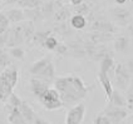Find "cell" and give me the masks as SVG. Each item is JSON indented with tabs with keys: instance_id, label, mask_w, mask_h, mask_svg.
Listing matches in <instances>:
<instances>
[{
	"instance_id": "obj_5",
	"label": "cell",
	"mask_w": 133,
	"mask_h": 124,
	"mask_svg": "<svg viewBox=\"0 0 133 124\" xmlns=\"http://www.w3.org/2000/svg\"><path fill=\"white\" fill-rule=\"evenodd\" d=\"M102 113L109 118L113 124H121L128 115L127 108H124V107H116V105H112L111 103L104 108Z\"/></svg>"
},
{
	"instance_id": "obj_45",
	"label": "cell",
	"mask_w": 133,
	"mask_h": 124,
	"mask_svg": "<svg viewBox=\"0 0 133 124\" xmlns=\"http://www.w3.org/2000/svg\"><path fill=\"white\" fill-rule=\"evenodd\" d=\"M14 0H5V4H13Z\"/></svg>"
},
{
	"instance_id": "obj_6",
	"label": "cell",
	"mask_w": 133,
	"mask_h": 124,
	"mask_svg": "<svg viewBox=\"0 0 133 124\" xmlns=\"http://www.w3.org/2000/svg\"><path fill=\"white\" fill-rule=\"evenodd\" d=\"M85 104L78 103L74 107H72L68 110V114L65 117V124H82L85 115Z\"/></svg>"
},
{
	"instance_id": "obj_1",
	"label": "cell",
	"mask_w": 133,
	"mask_h": 124,
	"mask_svg": "<svg viewBox=\"0 0 133 124\" xmlns=\"http://www.w3.org/2000/svg\"><path fill=\"white\" fill-rule=\"evenodd\" d=\"M54 88L58 90L64 105L81 103V100H83L88 95L89 92V88L78 75L58 77L54 80Z\"/></svg>"
},
{
	"instance_id": "obj_48",
	"label": "cell",
	"mask_w": 133,
	"mask_h": 124,
	"mask_svg": "<svg viewBox=\"0 0 133 124\" xmlns=\"http://www.w3.org/2000/svg\"><path fill=\"white\" fill-rule=\"evenodd\" d=\"M132 124H133V115H132Z\"/></svg>"
},
{
	"instance_id": "obj_33",
	"label": "cell",
	"mask_w": 133,
	"mask_h": 124,
	"mask_svg": "<svg viewBox=\"0 0 133 124\" xmlns=\"http://www.w3.org/2000/svg\"><path fill=\"white\" fill-rule=\"evenodd\" d=\"M59 44V42H58V39L55 37H53L52 34L49 35V37L46 38V40H45V44H44V48L45 49H48V50H53L54 51V49L57 48V45Z\"/></svg>"
},
{
	"instance_id": "obj_49",
	"label": "cell",
	"mask_w": 133,
	"mask_h": 124,
	"mask_svg": "<svg viewBox=\"0 0 133 124\" xmlns=\"http://www.w3.org/2000/svg\"><path fill=\"white\" fill-rule=\"evenodd\" d=\"M1 1H3V0H0V3H1Z\"/></svg>"
},
{
	"instance_id": "obj_34",
	"label": "cell",
	"mask_w": 133,
	"mask_h": 124,
	"mask_svg": "<svg viewBox=\"0 0 133 124\" xmlns=\"http://www.w3.org/2000/svg\"><path fill=\"white\" fill-rule=\"evenodd\" d=\"M9 25H10V22L5 13H0V35L9 29Z\"/></svg>"
},
{
	"instance_id": "obj_19",
	"label": "cell",
	"mask_w": 133,
	"mask_h": 124,
	"mask_svg": "<svg viewBox=\"0 0 133 124\" xmlns=\"http://www.w3.org/2000/svg\"><path fill=\"white\" fill-rule=\"evenodd\" d=\"M50 61H52V58H50V57H44V58L37 60L33 65L30 66V73L33 74L34 77H39V75L42 74V72L48 66V64H49Z\"/></svg>"
},
{
	"instance_id": "obj_40",
	"label": "cell",
	"mask_w": 133,
	"mask_h": 124,
	"mask_svg": "<svg viewBox=\"0 0 133 124\" xmlns=\"http://www.w3.org/2000/svg\"><path fill=\"white\" fill-rule=\"evenodd\" d=\"M127 69H128V72L133 75V58L128 60V63H127Z\"/></svg>"
},
{
	"instance_id": "obj_24",
	"label": "cell",
	"mask_w": 133,
	"mask_h": 124,
	"mask_svg": "<svg viewBox=\"0 0 133 124\" xmlns=\"http://www.w3.org/2000/svg\"><path fill=\"white\" fill-rule=\"evenodd\" d=\"M70 26L73 29H77V30H82L84 29L88 24V20L84 15H81V14H74L72 18H70Z\"/></svg>"
},
{
	"instance_id": "obj_10",
	"label": "cell",
	"mask_w": 133,
	"mask_h": 124,
	"mask_svg": "<svg viewBox=\"0 0 133 124\" xmlns=\"http://www.w3.org/2000/svg\"><path fill=\"white\" fill-rule=\"evenodd\" d=\"M22 43H24V37H23V31L20 24L14 25L10 28V34H9V39L6 43V48H14V46H19Z\"/></svg>"
},
{
	"instance_id": "obj_11",
	"label": "cell",
	"mask_w": 133,
	"mask_h": 124,
	"mask_svg": "<svg viewBox=\"0 0 133 124\" xmlns=\"http://www.w3.org/2000/svg\"><path fill=\"white\" fill-rule=\"evenodd\" d=\"M0 78L4 79V80H6L9 84H11L15 88L16 84H18V80H19V70L15 66L9 65L3 72H0Z\"/></svg>"
},
{
	"instance_id": "obj_17",
	"label": "cell",
	"mask_w": 133,
	"mask_h": 124,
	"mask_svg": "<svg viewBox=\"0 0 133 124\" xmlns=\"http://www.w3.org/2000/svg\"><path fill=\"white\" fill-rule=\"evenodd\" d=\"M9 108V113H8V122L10 124H28V122L25 120V118L23 117L22 112L19 108Z\"/></svg>"
},
{
	"instance_id": "obj_7",
	"label": "cell",
	"mask_w": 133,
	"mask_h": 124,
	"mask_svg": "<svg viewBox=\"0 0 133 124\" xmlns=\"http://www.w3.org/2000/svg\"><path fill=\"white\" fill-rule=\"evenodd\" d=\"M89 28L92 31H104V33H111V34H116L118 29L117 26L112 22L104 20V19H94L92 20Z\"/></svg>"
},
{
	"instance_id": "obj_46",
	"label": "cell",
	"mask_w": 133,
	"mask_h": 124,
	"mask_svg": "<svg viewBox=\"0 0 133 124\" xmlns=\"http://www.w3.org/2000/svg\"><path fill=\"white\" fill-rule=\"evenodd\" d=\"M0 124H5V122H4V118L0 115Z\"/></svg>"
},
{
	"instance_id": "obj_8",
	"label": "cell",
	"mask_w": 133,
	"mask_h": 124,
	"mask_svg": "<svg viewBox=\"0 0 133 124\" xmlns=\"http://www.w3.org/2000/svg\"><path fill=\"white\" fill-rule=\"evenodd\" d=\"M111 14L113 16V19L116 20V23H118L119 25L126 26L131 22V13L129 10H127L123 6H116L111 9Z\"/></svg>"
},
{
	"instance_id": "obj_25",
	"label": "cell",
	"mask_w": 133,
	"mask_h": 124,
	"mask_svg": "<svg viewBox=\"0 0 133 124\" xmlns=\"http://www.w3.org/2000/svg\"><path fill=\"white\" fill-rule=\"evenodd\" d=\"M129 48V39L127 37H117L114 38V49L118 53H126Z\"/></svg>"
},
{
	"instance_id": "obj_42",
	"label": "cell",
	"mask_w": 133,
	"mask_h": 124,
	"mask_svg": "<svg viewBox=\"0 0 133 124\" xmlns=\"http://www.w3.org/2000/svg\"><path fill=\"white\" fill-rule=\"evenodd\" d=\"M127 90H129V92H132L133 93V75L132 78H131V81H129V87H128V89Z\"/></svg>"
},
{
	"instance_id": "obj_37",
	"label": "cell",
	"mask_w": 133,
	"mask_h": 124,
	"mask_svg": "<svg viewBox=\"0 0 133 124\" xmlns=\"http://www.w3.org/2000/svg\"><path fill=\"white\" fill-rule=\"evenodd\" d=\"M9 34H10V28L4 31L1 35H0V48H4L6 46V43H8V39H9Z\"/></svg>"
},
{
	"instance_id": "obj_38",
	"label": "cell",
	"mask_w": 133,
	"mask_h": 124,
	"mask_svg": "<svg viewBox=\"0 0 133 124\" xmlns=\"http://www.w3.org/2000/svg\"><path fill=\"white\" fill-rule=\"evenodd\" d=\"M127 92V107L129 108V109H132L133 108V93L132 92H129V90H126Z\"/></svg>"
},
{
	"instance_id": "obj_28",
	"label": "cell",
	"mask_w": 133,
	"mask_h": 124,
	"mask_svg": "<svg viewBox=\"0 0 133 124\" xmlns=\"http://www.w3.org/2000/svg\"><path fill=\"white\" fill-rule=\"evenodd\" d=\"M14 3L22 9H34L43 4L42 0H14Z\"/></svg>"
},
{
	"instance_id": "obj_44",
	"label": "cell",
	"mask_w": 133,
	"mask_h": 124,
	"mask_svg": "<svg viewBox=\"0 0 133 124\" xmlns=\"http://www.w3.org/2000/svg\"><path fill=\"white\" fill-rule=\"evenodd\" d=\"M128 29H129V34H131V37L133 38V24H131V25L128 26Z\"/></svg>"
},
{
	"instance_id": "obj_35",
	"label": "cell",
	"mask_w": 133,
	"mask_h": 124,
	"mask_svg": "<svg viewBox=\"0 0 133 124\" xmlns=\"http://www.w3.org/2000/svg\"><path fill=\"white\" fill-rule=\"evenodd\" d=\"M54 51H55L58 55L64 57V55H66V54L69 53V49H68V45H65V44H63V43H59L57 45V48L54 49Z\"/></svg>"
},
{
	"instance_id": "obj_9",
	"label": "cell",
	"mask_w": 133,
	"mask_h": 124,
	"mask_svg": "<svg viewBox=\"0 0 133 124\" xmlns=\"http://www.w3.org/2000/svg\"><path fill=\"white\" fill-rule=\"evenodd\" d=\"M30 90L31 93L35 95L37 98H39L42 94H44L45 92L50 88V81H46L44 79H40L37 77H33L30 79Z\"/></svg>"
},
{
	"instance_id": "obj_27",
	"label": "cell",
	"mask_w": 133,
	"mask_h": 124,
	"mask_svg": "<svg viewBox=\"0 0 133 124\" xmlns=\"http://www.w3.org/2000/svg\"><path fill=\"white\" fill-rule=\"evenodd\" d=\"M50 34H52V30H48V31H46V30H44V31H35L34 35H33V38H31L33 44L44 48L45 40H46V38L49 37Z\"/></svg>"
},
{
	"instance_id": "obj_36",
	"label": "cell",
	"mask_w": 133,
	"mask_h": 124,
	"mask_svg": "<svg viewBox=\"0 0 133 124\" xmlns=\"http://www.w3.org/2000/svg\"><path fill=\"white\" fill-rule=\"evenodd\" d=\"M93 124H113V123L111 122L109 118L102 113V114H99L98 117H96V119L93 120Z\"/></svg>"
},
{
	"instance_id": "obj_22",
	"label": "cell",
	"mask_w": 133,
	"mask_h": 124,
	"mask_svg": "<svg viewBox=\"0 0 133 124\" xmlns=\"http://www.w3.org/2000/svg\"><path fill=\"white\" fill-rule=\"evenodd\" d=\"M13 89L14 87L11 84L0 78V102H8L10 94L13 93Z\"/></svg>"
},
{
	"instance_id": "obj_13",
	"label": "cell",
	"mask_w": 133,
	"mask_h": 124,
	"mask_svg": "<svg viewBox=\"0 0 133 124\" xmlns=\"http://www.w3.org/2000/svg\"><path fill=\"white\" fill-rule=\"evenodd\" d=\"M70 16V10L60 1H55V13H54V20L57 23H65L68 18Z\"/></svg>"
},
{
	"instance_id": "obj_26",
	"label": "cell",
	"mask_w": 133,
	"mask_h": 124,
	"mask_svg": "<svg viewBox=\"0 0 133 124\" xmlns=\"http://www.w3.org/2000/svg\"><path fill=\"white\" fill-rule=\"evenodd\" d=\"M108 102L111 103L112 105H116V107H124V108H127V99L119 93L118 90H113V93H112L111 98H109Z\"/></svg>"
},
{
	"instance_id": "obj_4",
	"label": "cell",
	"mask_w": 133,
	"mask_h": 124,
	"mask_svg": "<svg viewBox=\"0 0 133 124\" xmlns=\"http://www.w3.org/2000/svg\"><path fill=\"white\" fill-rule=\"evenodd\" d=\"M84 46L87 57H89L92 60H102L104 57L112 54L104 44H96L89 40H84Z\"/></svg>"
},
{
	"instance_id": "obj_47",
	"label": "cell",
	"mask_w": 133,
	"mask_h": 124,
	"mask_svg": "<svg viewBox=\"0 0 133 124\" xmlns=\"http://www.w3.org/2000/svg\"><path fill=\"white\" fill-rule=\"evenodd\" d=\"M1 8H3V4L0 3V13H1Z\"/></svg>"
},
{
	"instance_id": "obj_39",
	"label": "cell",
	"mask_w": 133,
	"mask_h": 124,
	"mask_svg": "<svg viewBox=\"0 0 133 124\" xmlns=\"http://www.w3.org/2000/svg\"><path fill=\"white\" fill-rule=\"evenodd\" d=\"M33 124H50V123H49V122H46V120H45V119H43V118L37 117Z\"/></svg>"
},
{
	"instance_id": "obj_43",
	"label": "cell",
	"mask_w": 133,
	"mask_h": 124,
	"mask_svg": "<svg viewBox=\"0 0 133 124\" xmlns=\"http://www.w3.org/2000/svg\"><path fill=\"white\" fill-rule=\"evenodd\" d=\"M114 1H116V4H118V5H121V6L127 3V0H114Z\"/></svg>"
},
{
	"instance_id": "obj_18",
	"label": "cell",
	"mask_w": 133,
	"mask_h": 124,
	"mask_svg": "<svg viewBox=\"0 0 133 124\" xmlns=\"http://www.w3.org/2000/svg\"><path fill=\"white\" fill-rule=\"evenodd\" d=\"M5 15L8 16L9 22L14 23V24H18V23H22L25 19V14H24V9L22 8H13V9H9Z\"/></svg>"
},
{
	"instance_id": "obj_32",
	"label": "cell",
	"mask_w": 133,
	"mask_h": 124,
	"mask_svg": "<svg viewBox=\"0 0 133 124\" xmlns=\"http://www.w3.org/2000/svg\"><path fill=\"white\" fill-rule=\"evenodd\" d=\"M75 11H77V14L84 15V16L87 18V20H88V18H90V9H89V5H87L84 1L82 3L81 5L75 6Z\"/></svg>"
},
{
	"instance_id": "obj_16",
	"label": "cell",
	"mask_w": 133,
	"mask_h": 124,
	"mask_svg": "<svg viewBox=\"0 0 133 124\" xmlns=\"http://www.w3.org/2000/svg\"><path fill=\"white\" fill-rule=\"evenodd\" d=\"M98 81L101 83L104 93H105V99L109 100L112 93H113V85H112L111 78L108 77V74H104V73H101V72H99V73H98Z\"/></svg>"
},
{
	"instance_id": "obj_20",
	"label": "cell",
	"mask_w": 133,
	"mask_h": 124,
	"mask_svg": "<svg viewBox=\"0 0 133 124\" xmlns=\"http://www.w3.org/2000/svg\"><path fill=\"white\" fill-rule=\"evenodd\" d=\"M19 109H20V112H22L23 117L25 118V120L28 122V124L34 123V120H35V118H37L38 115L35 114L34 109H33V108H31V107H30L25 100H23L22 102V105L19 107Z\"/></svg>"
},
{
	"instance_id": "obj_3",
	"label": "cell",
	"mask_w": 133,
	"mask_h": 124,
	"mask_svg": "<svg viewBox=\"0 0 133 124\" xmlns=\"http://www.w3.org/2000/svg\"><path fill=\"white\" fill-rule=\"evenodd\" d=\"M113 78H114V83L116 85L121 89V90H127L129 87V81L132 75L128 72L126 65L123 64H117L114 66V73H113Z\"/></svg>"
},
{
	"instance_id": "obj_14",
	"label": "cell",
	"mask_w": 133,
	"mask_h": 124,
	"mask_svg": "<svg viewBox=\"0 0 133 124\" xmlns=\"http://www.w3.org/2000/svg\"><path fill=\"white\" fill-rule=\"evenodd\" d=\"M114 39V34L111 33H104V31H90L88 34V40L96 44L108 43Z\"/></svg>"
},
{
	"instance_id": "obj_2",
	"label": "cell",
	"mask_w": 133,
	"mask_h": 124,
	"mask_svg": "<svg viewBox=\"0 0 133 124\" xmlns=\"http://www.w3.org/2000/svg\"><path fill=\"white\" fill-rule=\"evenodd\" d=\"M39 102L42 103V105L44 107L46 110H57L62 108L64 104L60 99V95L58 90L55 88H49L44 94H42L39 98Z\"/></svg>"
},
{
	"instance_id": "obj_21",
	"label": "cell",
	"mask_w": 133,
	"mask_h": 124,
	"mask_svg": "<svg viewBox=\"0 0 133 124\" xmlns=\"http://www.w3.org/2000/svg\"><path fill=\"white\" fill-rule=\"evenodd\" d=\"M20 26H22L24 42H30L31 38H33V35H34V33H35L34 23L30 22V20H24V22L20 23Z\"/></svg>"
},
{
	"instance_id": "obj_41",
	"label": "cell",
	"mask_w": 133,
	"mask_h": 124,
	"mask_svg": "<svg viewBox=\"0 0 133 124\" xmlns=\"http://www.w3.org/2000/svg\"><path fill=\"white\" fill-rule=\"evenodd\" d=\"M82 3H83V0H70V4L73 6H78V5H81Z\"/></svg>"
},
{
	"instance_id": "obj_31",
	"label": "cell",
	"mask_w": 133,
	"mask_h": 124,
	"mask_svg": "<svg viewBox=\"0 0 133 124\" xmlns=\"http://www.w3.org/2000/svg\"><path fill=\"white\" fill-rule=\"evenodd\" d=\"M9 53L10 55L15 59H19V60H23L24 57H25V50H23L20 46H14V48H9Z\"/></svg>"
},
{
	"instance_id": "obj_12",
	"label": "cell",
	"mask_w": 133,
	"mask_h": 124,
	"mask_svg": "<svg viewBox=\"0 0 133 124\" xmlns=\"http://www.w3.org/2000/svg\"><path fill=\"white\" fill-rule=\"evenodd\" d=\"M68 49L69 53L75 57V58H84L87 57V53H85V46H84V40H73L68 44Z\"/></svg>"
},
{
	"instance_id": "obj_30",
	"label": "cell",
	"mask_w": 133,
	"mask_h": 124,
	"mask_svg": "<svg viewBox=\"0 0 133 124\" xmlns=\"http://www.w3.org/2000/svg\"><path fill=\"white\" fill-rule=\"evenodd\" d=\"M22 102H23V99L19 97V95L15 94V93H11L10 97H9V99H8V107L19 108V107L22 105Z\"/></svg>"
},
{
	"instance_id": "obj_29",
	"label": "cell",
	"mask_w": 133,
	"mask_h": 124,
	"mask_svg": "<svg viewBox=\"0 0 133 124\" xmlns=\"http://www.w3.org/2000/svg\"><path fill=\"white\" fill-rule=\"evenodd\" d=\"M9 65H11L10 58L8 55V53L3 48H0V72H3L5 68H8Z\"/></svg>"
},
{
	"instance_id": "obj_15",
	"label": "cell",
	"mask_w": 133,
	"mask_h": 124,
	"mask_svg": "<svg viewBox=\"0 0 133 124\" xmlns=\"http://www.w3.org/2000/svg\"><path fill=\"white\" fill-rule=\"evenodd\" d=\"M114 59H113V54H109L107 57H104L102 60H101V66H99V72L104 74H108L109 75H113L114 73Z\"/></svg>"
},
{
	"instance_id": "obj_23",
	"label": "cell",
	"mask_w": 133,
	"mask_h": 124,
	"mask_svg": "<svg viewBox=\"0 0 133 124\" xmlns=\"http://www.w3.org/2000/svg\"><path fill=\"white\" fill-rule=\"evenodd\" d=\"M24 14H25V19L26 20H30L33 23L44 19V15L42 13L40 6L34 8V9H24Z\"/></svg>"
}]
</instances>
